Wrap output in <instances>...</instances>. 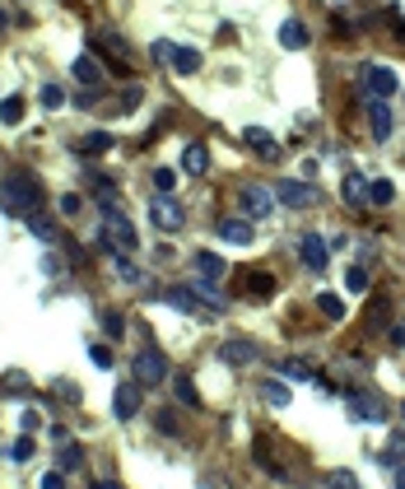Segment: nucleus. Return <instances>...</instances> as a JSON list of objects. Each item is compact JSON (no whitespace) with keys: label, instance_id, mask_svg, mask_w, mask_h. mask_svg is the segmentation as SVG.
Here are the masks:
<instances>
[{"label":"nucleus","instance_id":"nucleus-36","mask_svg":"<svg viewBox=\"0 0 405 489\" xmlns=\"http://www.w3.org/2000/svg\"><path fill=\"white\" fill-rule=\"evenodd\" d=\"M261 396L270 401V406H284V401H289V392H284L280 383H261Z\"/></svg>","mask_w":405,"mask_h":489},{"label":"nucleus","instance_id":"nucleus-28","mask_svg":"<svg viewBox=\"0 0 405 489\" xmlns=\"http://www.w3.org/2000/svg\"><path fill=\"white\" fill-rule=\"evenodd\" d=\"M345 289L349 294H368V271H363V266H349V271H345Z\"/></svg>","mask_w":405,"mask_h":489},{"label":"nucleus","instance_id":"nucleus-29","mask_svg":"<svg viewBox=\"0 0 405 489\" xmlns=\"http://www.w3.org/2000/svg\"><path fill=\"white\" fill-rule=\"evenodd\" d=\"M345 200H368V182H363V177H358V173H349V177H345Z\"/></svg>","mask_w":405,"mask_h":489},{"label":"nucleus","instance_id":"nucleus-31","mask_svg":"<svg viewBox=\"0 0 405 489\" xmlns=\"http://www.w3.org/2000/svg\"><path fill=\"white\" fill-rule=\"evenodd\" d=\"M117 275H122L126 284H144V275H140V271H135V266H131V261L122 257V252H117Z\"/></svg>","mask_w":405,"mask_h":489},{"label":"nucleus","instance_id":"nucleus-48","mask_svg":"<svg viewBox=\"0 0 405 489\" xmlns=\"http://www.w3.org/2000/svg\"><path fill=\"white\" fill-rule=\"evenodd\" d=\"M396 489H405V466H396Z\"/></svg>","mask_w":405,"mask_h":489},{"label":"nucleus","instance_id":"nucleus-25","mask_svg":"<svg viewBox=\"0 0 405 489\" xmlns=\"http://www.w3.org/2000/svg\"><path fill=\"white\" fill-rule=\"evenodd\" d=\"M368 200H373V205H391V200H396V186H391L387 177H377V182H368Z\"/></svg>","mask_w":405,"mask_h":489},{"label":"nucleus","instance_id":"nucleus-23","mask_svg":"<svg viewBox=\"0 0 405 489\" xmlns=\"http://www.w3.org/2000/svg\"><path fill=\"white\" fill-rule=\"evenodd\" d=\"M280 47H308V29H303L298 19H289L280 29Z\"/></svg>","mask_w":405,"mask_h":489},{"label":"nucleus","instance_id":"nucleus-46","mask_svg":"<svg viewBox=\"0 0 405 489\" xmlns=\"http://www.w3.org/2000/svg\"><path fill=\"white\" fill-rule=\"evenodd\" d=\"M135 103H140V89H126V93H122V112H131Z\"/></svg>","mask_w":405,"mask_h":489},{"label":"nucleus","instance_id":"nucleus-6","mask_svg":"<svg viewBox=\"0 0 405 489\" xmlns=\"http://www.w3.org/2000/svg\"><path fill=\"white\" fill-rule=\"evenodd\" d=\"M149 219H154V224H158L163 233H177V229H182V210H177V205H172L168 196H158L154 205H149Z\"/></svg>","mask_w":405,"mask_h":489},{"label":"nucleus","instance_id":"nucleus-3","mask_svg":"<svg viewBox=\"0 0 405 489\" xmlns=\"http://www.w3.org/2000/svg\"><path fill=\"white\" fill-rule=\"evenodd\" d=\"M219 359L229 368H247L251 359H261V350H256V340L238 336V340H224V345H219Z\"/></svg>","mask_w":405,"mask_h":489},{"label":"nucleus","instance_id":"nucleus-44","mask_svg":"<svg viewBox=\"0 0 405 489\" xmlns=\"http://www.w3.org/2000/svg\"><path fill=\"white\" fill-rule=\"evenodd\" d=\"M33 457V438H19L15 443V461H28Z\"/></svg>","mask_w":405,"mask_h":489},{"label":"nucleus","instance_id":"nucleus-5","mask_svg":"<svg viewBox=\"0 0 405 489\" xmlns=\"http://www.w3.org/2000/svg\"><path fill=\"white\" fill-rule=\"evenodd\" d=\"M163 373H168V364H163V354H158V350H140V354H135V383L154 387V383H163Z\"/></svg>","mask_w":405,"mask_h":489},{"label":"nucleus","instance_id":"nucleus-41","mask_svg":"<svg viewBox=\"0 0 405 489\" xmlns=\"http://www.w3.org/2000/svg\"><path fill=\"white\" fill-rule=\"evenodd\" d=\"M401 452H405V433H391L387 438V461H396Z\"/></svg>","mask_w":405,"mask_h":489},{"label":"nucleus","instance_id":"nucleus-22","mask_svg":"<svg viewBox=\"0 0 405 489\" xmlns=\"http://www.w3.org/2000/svg\"><path fill=\"white\" fill-rule=\"evenodd\" d=\"M24 112H28L24 98H0V122H5V126H19V122H24Z\"/></svg>","mask_w":405,"mask_h":489},{"label":"nucleus","instance_id":"nucleus-18","mask_svg":"<svg viewBox=\"0 0 405 489\" xmlns=\"http://www.w3.org/2000/svg\"><path fill=\"white\" fill-rule=\"evenodd\" d=\"M219 238L224 243H251V224H242V219H219Z\"/></svg>","mask_w":405,"mask_h":489},{"label":"nucleus","instance_id":"nucleus-35","mask_svg":"<svg viewBox=\"0 0 405 489\" xmlns=\"http://www.w3.org/2000/svg\"><path fill=\"white\" fill-rule=\"evenodd\" d=\"M368 317H373V326H387V317H391V303H387V298H373V307H368Z\"/></svg>","mask_w":405,"mask_h":489},{"label":"nucleus","instance_id":"nucleus-14","mask_svg":"<svg viewBox=\"0 0 405 489\" xmlns=\"http://www.w3.org/2000/svg\"><path fill=\"white\" fill-rule=\"evenodd\" d=\"M368 89H373V98H391L396 93V75L387 65H368Z\"/></svg>","mask_w":405,"mask_h":489},{"label":"nucleus","instance_id":"nucleus-13","mask_svg":"<svg viewBox=\"0 0 405 489\" xmlns=\"http://www.w3.org/2000/svg\"><path fill=\"white\" fill-rule=\"evenodd\" d=\"M187 294H191V298H201L210 312L229 303V298H224V289H215V280H196V284H187Z\"/></svg>","mask_w":405,"mask_h":489},{"label":"nucleus","instance_id":"nucleus-37","mask_svg":"<svg viewBox=\"0 0 405 489\" xmlns=\"http://www.w3.org/2000/svg\"><path fill=\"white\" fill-rule=\"evenodd\" d=\"M154 424H158V433L177 438V415H172V410H158V419H154Z\"/></svg>","mask_w":405,"mask_h":489},{"label":"nucleus","instance_id":"nucleus-19","mask_svg":"<svg viewBox=\"0 0 405 489\" xmlns=\"http://www.w3.org/2000/svg\"><path fill=\"white\" fill-rule=\"evenodd\" d=\"M224 271H229V266H224V257H215V252H201V257H196V275L201 280H219Z\"/></svg>","mask_w":405,"mask_h":489},{"label":"nucleus","instance_id":"nucleus-11","mask_svg":"<svg viewBox=\"0 0 405 489\" xmlns=\"http://www.w3.org/2000/svg\"><path fill=\"white\" fill-rule=\"evenodd\" d=\"M275 196H280L284 205H312L317 191H312L308 182H280V186H275Z\"/></svg>","mask_w":405,"mask_h":489},{"label":"nucleus","instance_id":"nucleus-15","mask_svg":"<svg viewBox=\"0 0 405 489\" xmlns=\"http://www.w3.org/2000/svg\"><path fill=\"white\" fill-rule=\"evenodd\" d=\"M172 70H177V75H196V70H201V51H196V47H172Z\"/></svg>","mask_w":405,"mask_h":489},{"label":"nucleus","instance_id":"nucleus-2","mask_svg":"<svg viewBox=\"0 0 405 489\" xmlns=\"http://www.w3.org/2000/svg\"><path fill=\"white\" fill-rule=\"evenodd\" d=\"M103 243L112 247V252H135V247H140V233H135V224H131V219H126L122 210H108L103 214Z\"/></svg>","mask_w":405,"mask_h":489},{"label":"nucleus","instance_id":"nucleus-20","mask_svg":"<svg viewBox=\"0 0 405 489\" xmlns=\"http://www.w3.org/2000/svg\"><path fill=\"white\" fill-rule=\"evenodd\" d=\"M112 150V136L108 131H89L84 136V145H79V154H89V159H98V154H108Z\"/></svg>","mask_w":405,"mask_h":489},{"label":"nucleus","instance_id":"nucleus-10","mask_svg":"<svg viewBox=\"0 0 405 489\" xmlns=\"http://www.w3.org/2000/svg\"><path fill=\"white\" fill-rule=\"evenodd\" d=\"M182 168H187L191 177H201V173H210V150H205L201 140H191L187 150H182Z\"/></svg>","mask_w":405,"mask_h":489},{"label":"nucleus","instance_id":"nucleus-26","mask_svg":"<svg viewBox=\"0 0 405 489\" xmlns=\"http://www.w3.org/2000/svg\"><path fill=\"white\" fill-rule=\"evenodd\" d=\"M280 373L294 378V383H312V368L303 364V359H280Z\"/></svg>","mask_w":405,"mask_h":489},{"label":"nucleus","instance_id":"nucleus-40","mask_svg":"<svg viewBox=\"0 0 405 489\" xmlns=\"http://www.w3.org/2000/svg\"><path fill=\"white\" fill-rule=\"evenodd\" d=\"M79 205H84V200H79L75 191H65V196L56 200V210H61V214H79Z\"/></svg>","mask_w":405,"mask_h":489},{"label":"nucleus","instance_id":"nucleus-9","mask_svg":"<svg viewBox=\"0 0 405 489\" xmlns=\"http://www.w3.org/2000/svg\"><path fill=\"white\" fill-rule=\"evenodd\" d=\"M112 410H117V419H135V410H140V392H135V383H122V387H117Z\"/></svg>","mask_w":405,"mask_h":489},{"label":"nucleus","instance_id":"nucleus-42","mask_svg":"<svg viewBox=\"0 0 405 489\" xmlns=\"http://www.w3.org/2000/svg\"><path fill=\"white\" fill-rule=\"evenodd\" d=\"M89 359H94L98 368H112V350H108V345H94V350H89Z\"/></svg>","mask_w":405,"mask_h":489},{"label":"nucleus","instance_id":"nucleus-33","mask_svg":"<svg viewBox=\"0 0 405 489\" xmlns=\"http://www.w3.org/2000/svg\"><path fill=\"white\" fill-rule=\"evenodd\" d=\"M154 186H158V196H168L172 186H177V173L172 168H154Z\"/></svg>","mask_w":405,"mask_h":489},{"label":"nucleus","instance_id":"nucleus-24","mask_svg":"<svg viewBox=\"0 0 405 489\" xmlns=\"http://www.w3.org/2000/svg\"><path fill=\"white\" fill-rule=\"evenodd\" d=\"M172 392H177V401H182L187 410H201V396H196V383H191V378H177Z\"/></svg>","mask_w":405,"mask_h":489},{"label":"nucleus","instance_id":"nucleus-47","mask_svg":"<svg viewBox=\"0 0 405 489\" xmlns=\"http://www.w3.org/2000/svg\"><path fill=\"white\" fill-rule=\"evenodd\" d=\"M94 489H122L117 480H94Z\"/></svg>","mask_w":405,"mask_h":489},{"label":"nucleus","instance_id":"nucleus-49","mask_svg":"<svg viewBox=\"0 0 405 489\" xmlns=\"http://www.w3.org/2000/svg\"><path fill=\"white\" fill-rule=\"evenodd\" d=\"M0 33H5V10H0Z\"/></svg>","mask_w":405,"mask_h":489},{"label":"nucleus","instance_id":"nucleus-39","mask_svg":"<svg viewBox=\"0 0 405 489\" xmlns=\"http://www.w3.org/2000/svg\"><path fill=\"white\" fill-rule=\"evenodd\" d=\"M79 461H84V452H79V447H61V471H75Z\"/></svg>","mask_w":405,"mask_h":489},{"label":"nucleus","instance_id":"nucleus-16","mask_svg":"<svg viewBox=\"0 0 405 489\" xmlns=\"http://www.w3.org/2000/svg\"><path fill=\"white\" fill-rule=\"evenodd\" d=\"M247 145L261 154V159H280V145H275L270 131H261V126H251V131H247Z\"/></svg>","mask_w":405,"mask_h":489},{"label":"nucleus","instance_id":"nucleus-1","mask_svg":"<svg viewBox=\"0 0 405 489\" xmlns=\"http://www.w3.org/2000/svg\"><path fill=\"white\" fill-rule=\"evenodd\" d=\"M0 200L10 214H38V182H28L24 173H10L0 182Z\"/></svg>","mask_w":405,"mask_h":489},{"label":"nucleus","instance_id":"nucleus-30","mask_svg":"<svg viewBox=\"0 0 405 489\" xmlns=\"http://www.w3.org/2000/svg\"><path fill=\"white\" fill-rule=\"evenodd\" d=\"M317 307H322L331 321H340V317H345V303L336 298V294H322V298H317Z\"/></svg>","mask_w":405,"mask_h":489},{"label":"nucleus","instance_id":"nucleus-43","mask_svg":"<svg viewBox=\"0 0 405 489\" xmlns=\"http://www.w3.org/2000/svg\"><path fill=\"white\" fill-rule=\"evenodd\" d=\"M42 428V415L38 410H24V433H38Z\"/></svg>","mask_w":405,"mask_h":489},{"label":"nucleus","instance_id":"nucleus-38","mask_svg":"<svg viewBox=\"0 0 405 489\" xmlns=\"http://www.w3.org/2000/svg\"><path fill=\"white\" fill-rule=\"evenodd\" d=\"M331 489H358L354 471H331Z\"/></svg>","mask_w":405,"mask_h":489},{"label":"nucleus","instance_id":"nucleus-8","mask_svg":"<svg viewBox=\"0 0 405 489\" xmlns=\"http://www.w3.org/2000/svg\"><path fill=\"white\" fill-rule=\"evenodd\" d=\"M242 214H251V219H265L270 214V191L265 186H242Z\"/></svg>","mask_w":405,"mask_h":489},{"label":"nucleus","instance_id":"nucleus-32","mask_svg":"<svg viewBox=\"0 0 405 489\" xmlns=\"http://www.w3.org/2000/svg\"><path fill=\"white\" fill-rule=\"evenodd\" d=\"M38 103H42V107H51V112H56V107L65 103V93L56 89V84H42V93H38Z\"/></svg>","mask_w":405,"mask_h":489},{"label":"nucleus","instance_id":"nucleus-12","mask_svg":"<svg viewBox=\"0 0 405 489\" xmlns=\"http://www.w3.org/2000/svg\"><path fill=\"white\" fill-rule=\"evenodd\" d=\"M368 122H373V140H391V107L382 98L368 103Z\"/></svg>","mask_w":405,"mask_h":489},{"label":"nucleus","instance_id":"nucleus-7","mask_svg":"<svg viewBox=\"0 0 405 489\" xmlns=\"http://www.w3.org/2000/svg\"><path fill=\"white\" fill-rule=\"evenodd\" d=\"M349 410H354V419H387V406H382V401L373 396V392H354V396H349Z\"/></svg>","mask_w":405,"mask_h":489},{"label":"nucleus","instance_id":"nucleus-17","mask_svg":"<svg viewBox=\"0 0 405 489\" xmlns=\"http://www.w3.org/2000/svg\"><path fill=\"white\" fill-rule=\"evenodd\" d=\"M70 70H75V79L84 84V89H98V79H103V70H98L94 56H79V61L70 65Z\"/></svg>","mask_w":405,"mask_h":489},{"label":"nucleus","instance_id":"nucleus-21","mask_svg":"<svg viewBox=\"0 0 405 489\" xmlns=\"http://www.w3.org/2000/svg\"><path fill=\"white\" fill-rule=\"evenodd\" d=\"M275 294V275L261 271V275H247V298H270Z\"/></svg>","mask_w":405,"mask_h":489},{"label":"nucleus","instance_id":"nucleus-45","mask_svg":"<svg viewBox=\"0 0 405 489\" xmlns=\"http://www.w3.org/2000/svg\"><path fill=\"white\" fill-rule=\"evenodd\" d=\"M42 489H65V475H61V471H51V475H42Z\"/></svg>","mask_w":405,"mask_h":489},{"label":"nucleus","instance_id":"nucleus-34","mask_svg":"<svg viewBox=\"0 0 405 489\" xmlns=\"http://www.w3.org/2000/svg\"><path fill=\"white\" fill-rule=\"evenodd\" d=\"M103 331H108V336L117 340V336L126 331V317H122V312H103Z\"/></svg>","mask_w":405,"mask_h":489},{"label":"nucleus","instance_id":"nucleus-27","mask_svg":"<svg viewBox=\"0 0 405 489\" xmlns=\"http://www.w3.org/2000/svg\"><path fill=\"white\" fill-rule=\"evenodd\" d=\"M28 229L38 233L42 243H56V238H61V233H56V224H51V219H42V214H28Z\"/></svg>","mask_w":405,"mask_h":489},{"label":"nucleus","instance_id":"nucleus-4","mask_svg":"<svg viewBox=\"0 0 405 489\" xmlns=\"http://www.w3.org/2000/svg\"><path fill=\"white\" fill-rule=\"evenodd\" d=\"M298 252H303V266H308V271H327L331 247H327L322 233H303V238H298Z\"/></svg>","mask_w":405,"mask_h":489}]
</instances>
